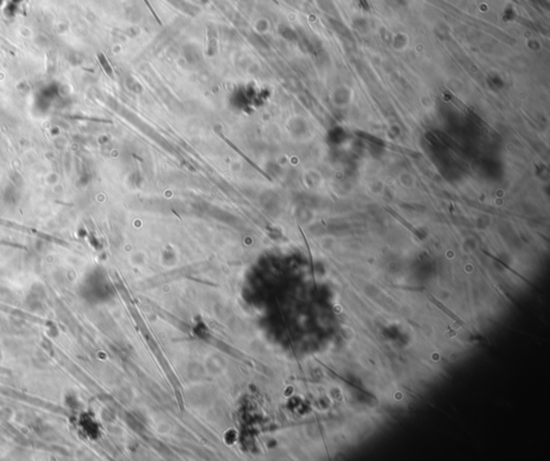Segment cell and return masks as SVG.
I'll return each instance as SVG.
<instances>
[{"mask_svg":"<svg viewBox=\"0 0 550 461\" xmlns=\"http://www.w3.org/2000/svg\"><path fill=\"white\" fill-rule=\"evenodd\" d=\"M428 297H429V299H430V300H431V301H433V303H435L436 305H438V306L440 307V309H441V310H443V311H444L445 313H446V314L448 315V316H450V317H451L452 319H454V320H456V321H457L458 323H460V325H461V326H465V322H464L463 320H461V318H460L459 316H457V315H456V314H454V313H452L451 311H449V310L447 309V307H446V306H444V305H443V304H442V303H441L440 301H438V300H436V299H434V298H433L432 296H428Z\"/></svg>","mask_w":550,"mask_h":461,"instance_id":"1","label":"cell"},{"mask_svg":"<svg viewBox=\"0 0 550 461\" xmlns=\"http://www.w3.org/2000/svg\"><path fill=\"white\" fill-rule=\"evenodd\" d=\"M145 2H147V5H148V6H149V8H150V9H151V10H152V12H153V14H154V16H155V18H156V20H157V22H159V23H160V20H159V19H158V18H157V15H156V13H155V12H154V11H153V8H152V6H151V5H150V3H149V2H148V0H145Z\"/></svg>","mask_w":550,"mask_h":461,"instance_id":"2","label":"cell"}]
</instances>
